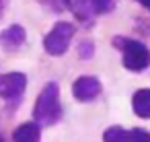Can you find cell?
Listing matches in <instances>:
<instances>
[{"instance_id":"cell-14","label":"cell","mask_w":150,"mask_h":142,"mask_svg":"<svg viewBox=\"0 0 150 142\" xmlns=\"http://www.w3.org/2000/svg\"><path fill=\"white\" fill-rule=\"evenodd\" d=\"M0 11H2V0H0Z\"/></svg>"},{"instance_id":"cell-2","label":"cell","mask_w":150,"mask_h":142,"mask_svg":"<svg viewBox=\"0 0 150 142\" xmlns=\"http://www.w3.org/2000/svg\"><path fill=\"white\" fill-rule=\"evenodd\" d=\"M33 119L41 126H54L62 119V103H60V84L50 80L35 99Z\"/></svg>"},{"instance_id":"cell-1","label":"cell","mask_w":150,"mask_h":142,"mask_svg":"<svg viewBox=\"0 0 150 142\" xmlns=\"http://www.w3.org/2000/svg\"><path fill=\"white\" fill-rule=\"evenodd\" d=\"M111 43H113L115 50H119L121 64H123L125 70H129V72H144V70L150 68V50L140 39L113 35Z\"/></svg>"},{"instance_id":"cell-10","label":"cell","mask_w":150,"mask_h":142,"mask_svg":"<svg viewBox=\"0 0 150 142\" xmlns=\"http://www.w3.org/2000/svg\"><path fill=\"white\" fill-rule=\"evenodd\" d=\"M132 109L138 117L150 119V89H138L132 95Z\"/></svg>"},{"instance_id":"cell-3","label":"cell","mask_w":150,"mask_h":142,"mask_svg":"<svg viewBox=\"0 0 150 142\" xmlns=\"http://www.w3.org/2000/svg\"><path fill=\"white\" fill-rule=\"evenodd\" d=\"M76 33V27L72 23H66V21H60L56 23L43 37V50L54 56V58H60L68 52L70 43H72V37Z\"/></svg>"},{"instance_id":"cell-8","label":"cell","mask_w":150,"mask_h":142,"mask_svg":"<svg viewBox=\"0 0 150 142\" xmlns=\"http://www.w3.org/2000/svg\"><path fill=\"white\" fill-rule=\"evenodd\" d=\"M64 6L84 25L91 27L95 21V11H93V0H64Z\"/></svg>"},{"instance_id":"cell-12","label":"cell","mask_w":150,"mask_h":142,"mask_svg":"<svg viewBox=\"0 0 150 142\" xmlns=\"http://www.w3.org/2000/svg\"><path fill=\"white\" fill-rule=\"evenodd\" d=\"M41 2L50 9V11H54V13H62L66 6H64V0H41Z\"/></svg>"},{"instance_id":"cell-9","label":"cell","mask_w":150,"mask_h":142,"mask_svg":"<svg viewBox=\"0 0 150 142\" xmlns=\"http://www.w3.org/2000/svg\"><path fill=\"white\" fill-rule=\"evenodd\" d=\"M15 142H39L41 140V124L39 121H25L13 132Z\"/></svg>"},{"instance_id":"cell-4","label":"cell","mask_w":150,"mask_h":142,"mask_svg":"<svg viewBox=\"0 0 150 142\" xmlns=\"http://www.w3.org/2000/svg\"><path fill=\"white\" fill-rule=\"evenodd\" d=\"M27 89V74L23 72H6L0 74V99L19 101Z\"/></svg>"},{"instance_id":"cell-15","label":"cell","mask_w":150,"mask_h":142,"mask_svg":"<svg viewBox=\"0 0 150 142\" xmlns=\"http://www.w3.org/2000/svg\"><path fill=\"white\" fill-rule=\"evenodd\" d=\"M0 140H2V136H0Z\"/></svg>"},{"instance_id":"cell-5","label":"cell","mask_w":150,"mask_h":142,"mask_svg":"<svg viewBox=\"0 0 150 142\" xmlns=\"http://www.w3.org/2000/svg\"><path fill=\"white\" fill-rule=\"evenodd\" d=\"M103 91V84L97 76H91V74H82L78 76L74 82H72V97L80 103H88V101H95Z\"/></svg>"},{"instance_id":"cell-7","label":"cell","mask_w":150,"mask_h":142,"mask_svg":"<svg viewBox=\"0 0 150 142\" xmlns=\"http://www.w3.org/2000/svg\"><path fill=\"white\" fill-rule=\"evenodd\" d=\"M27 41V31L23 25L15 23V25H8L6 29L0 31V48L4 52H17L23 43Z\"/></svg>"},{"instance_id":"cell-11","label":"cell","mask_w":150,"mask_h":142,"mask_svg":"<svg viewBox=\"0 0 150 142\" xmlns=\"http://www.w3.org/2000/svg\"><path fill=\"white\" fill-rule=\"evenodd\" d=\"M76 52H78L80 60H93V56H95V41H91V39L80 41L78 48H76Z\"/></svg>"},{"instance_id":"cell-13","label":"cell","mask_w":150,"mask_h":142,"mask_svg":"<svg viewBox=\"0 0 150 142\" xmlns=\"http://www.w3.org/2000/svg\"><path fill=\"white\" fill-rule=\"evenodd\" d=\"M136 2H138V4H142L146 11H150V0H136Z\"/></svg>"},{"instance_id":"cell-6","label":"cell","mask_w":150,"mask_h":142,"mask_svg":"<svg viewBox=\"0 0 150 142\" xmlns=\"http://www.w3.org/2000/svg\"><path fill=\"white\" fill-rule=\"evenodd\" d=\"M105 142H150V132L146 130H125L121 126H111L103 132Z\"/></svg>"}]
</instances>
